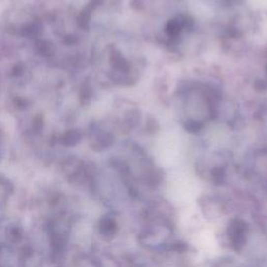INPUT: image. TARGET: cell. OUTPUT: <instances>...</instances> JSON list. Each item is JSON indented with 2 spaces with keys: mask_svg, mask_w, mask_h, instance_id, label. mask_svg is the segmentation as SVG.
<instances>
[{
  "mask_svg": "<svg viewBox=\"0 0 267 267\" xmlns=\"http://www.w3.org/2000/svg\"><path fill=\"white\" fill-rule=\"evenodd\" d=\"M244 233H245V225L243 224V222L236 220L234 224L231 226L229 236L231 239H232L233 243L237 247L243 245L244 240H245Z\"/></svg>",
  "mask_w": 267,
  "mask_h": 267,
  "instance_id": "1",
  "label": "cell"
},
{
  "mask_svg": "<svg viewBox=\"0 0 267 267\" xmlns=\"http://www.w3.org/2000/svg\"><path fill=\"white\" fill-rule=\"evenodd\" d=\"M40 51L43 52L45 56L50 55V53L52 52V45L49 43H42L40 46Z\"/></svg>",
  "mask_w": 267,
  "mask_h": 267,
  "instance_id": "2",
  "label": "cell"
}]
</instances>
